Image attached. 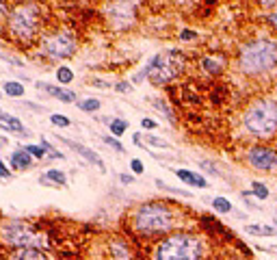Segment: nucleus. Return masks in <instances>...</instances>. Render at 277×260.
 I'll return each instance as SVG.
<instances>
[{"instance_id":"7ed1b4c3","label":"nucleus","mask_w":277,"mask_h":260,"mask_svg":"<svg viewBox=\"0 0 277 260\" xmlns=\"http://www.w3.org/2000/svg\"><path fill=\"white\" fill-rule=\"evenodd\" d=\"M39 5H15L7 17V31L20 41H33L39 31Z\"/></svg>"},{"instance_id":"393cba45","label":"nucleus","mask_w":277,"mask_h":260,"mask_svg":"<svg viewBox=\"0 0 277 260\" xmlns=\"http://www.w3.org/2000/svg\"><path fill=\"white\" fill-rule=\"evenodd\" d=\"M251 187H253V195H256L258 200H266V198H269V189H266L262 182H253Z\"/></svg>"},{"instance_id":"f8f14e48","label":"nucleus","mask_w":277,"mask_h":260,"mask_svg":"<svg viewBox=\"0 0 277 260\" xmlns=\"http://www.w3.org/2000/svg\"><path fill=\"white\" fill-rule=\"evenodd\" d=\"M7 260H48V256L39 247H22V249H13Z\"/></svg>"},{"instance_id":"c9c22d12","label":"nucleus","mask_w":277,"mask_h":260,"mask_svg":"<svg viewBox=\"0 0 277 260\" xmlns=\"http://www.w3.org/2000/svg\"><path fill=\"white\" fill-rule=\"evenodd\" d=\"M269 22L277 29V13H271V15H269Z\"/></svg>"},{"instance_id":"412c9836","label":"nucleus","mask_w":277,"mask_h":260,"mask_svg":"<svg viewBox=\"0 0 277 260\" xmlns=\"http://www.w3.org/2000/svg\"><path fill=\"white\" fill-rule=\"evenodd\" d=\"M212 208H215L217 212H223V215H227V212L232 210V204H229L225 198H215V200H212Z\"/></svg>"},{"instance_id":"4c0bfd02","label":"nucleus","mask_w":277,"mask_h":260,"mask_svg":"<svg viewBox=\"0 0 277 260\" xmlns=\"http://www.w3.org/2000/svg\"><path fill=\"white\" fill-rule=\"evenodd\" d=\"M132 141H134L136 145H141V135H134V137H132Z\"/></svg>"},{"instance_id":"39448f33","label":"nucleus","mask_w":277,"mask_h":260,"mask_svg":"<svg viewBox=\"0 0 277 260\" xmlns=\"http://www.w3.org/2000/svg\"><path fill=\"white\" fill-rule=\"evenodd\" d=\"M201 247L193 234H169L156 247V260H199Z\"/></svg>"},{"instance_id":"2eb2a0df","label":"nucleus","mask_w":277,"mask_h":260,"mask_svg":"<svg viewBox=\"0 0 277 260\" xmlns=\"http://www.w3.org/2000/svg\"><path fill=\"white\" fill-rule=\"evenodd\" d=\"M175 176H178L180 180H184L187 184H193V187H197V189H206V187H208V182L201 178L199 174H193V171H187V169H178V171H175Z\"/></svg>"},{"instance_id":"a211bd4d","label":"nucleus","mask_w":277,"mask_h":260,"mask_svg":"<svg viewBox=\"0 0 277 260\" xmlns=\"http://www.w3.org/2000/svg\"><path fill=\"white\" fill-rule=\"evenodd\" d=\"M245 232L247 234H253V236H273L275 228H271V226H247Z\"/></svg>"},{"instance_id":"0eeeda50","label":"nucleus","mask_w":277,"mask_h":260,"mask_svg":"<svg viewBox=\"0 0 277 260\" xmlns=\"http://www.w3.org/2000/svg\"><path fill=\"white\" fill-rule=\"evenodd\" d=\"M78 48V37L67 29L48 35L41 41V52L48 59H70Z\"/></svg>"},{"instance_id":"6ab92c4d","label":"nucleus","mask_w":277,"mask_h":260,"mask_svg":"<svg viewBox=\"0 0 277 260\" xmlns=\"http://www.w3.org/2000/svg\"><path fill=\"white\" fill-rule=\"evenodd\" d=\"M108 130L115 137H122L126 130H128V122H126V119H119V117L117 119H110V122H108Z\"/></svg>"},{"instance_id":"f3484780","label":"nucleus","mask_w":277,"mask_h":260,"mask_svg":"<svg viewBox=\"0 0 277 260\" xmlns=\"http://www.w3.org/2000/svg\"><path fill=\"white\" fill-rule=\"evenodd\" d=\"M41 180H43V182H48V180H50V182H54V184H65V182H67L65 174L59 171V169H48V171L41 176Z\"/></svg>"},{"instance_id":"ddd939ff","label":"nucleus","mask_w":277,"mask_h":260,"mask_svg":"<svg viewBox=\"0 0 277 260\" xmlns=\"http://www.w3.org/2000/svg\"><path fill=\"white\" fill-rule=\"evenodd\" d=\"M0 124H3L7 130H13V133L29 135V130L24 128V124L20 122V119H17V117H13V115H9V113H5L3 109H0Z\"/></svg>"},{"instance_id":"7c9ffc66","label":"nucleus","mask_w":277,"mask_h":260,"mask_svg":"<svg viewBox=\"0 0 277 260\" xmlns=\"http://www.w3.org/2000/svg\"><path fill=\"white\" fill-rule=\"evenodd\" d=\"M130 167H132L134 174H143V163L138 161V159H132V161H130Z\"/></svg>"},{"instance_id":"1a4fd4ad","label":"nucleus","mask_w":277,"mask_h":260,"mask_svg":"<svg viewBox=\"0 0 277 260\" xmlns=\"http://www.w3.org/2000/svg\"><path fill=\"white\" fill-rule=\"evenodd\" d=\"M247 161L253 169H262V171H269L273 167H277V154L269 147H262V145H256L247 152Z\"/></svg>"},{"instance_id":"4468645a","label":"nucleus","mask_w":277,"mask_h":260,"mask_svg":"<svg viewBox=\"0 0 277 260\" xmlns=\"http://www.w3.org/2000/svg\"><path fill=\"white\" fill-rule=\"evenodd\" d=\"M31 165H33V156L26 152L24 147H22V150H15L11 154V167H13V169H17V171H20V169H29Z\"/></svg>"},{"instance_id":"f03ea898","label":"nucleus","mask_w":277,"mask_h":260,"mask_svg":"<svg viewBox=\"0 0 277 260\" xmlns=\"http://www.w3.org/2000/svg\"><path fill=\"white\" fill-rule=\"evenodd\" d=\"M277 65V44L269 39L247 44L241 52V70L245 74H262L269 72Z\"/></svg>"},{"instance_id":"f704fd0d","label":"nucleus","mask_w":277,"mask_h":260,"mask_svg":"<svg viewBox=\"0 0 277 260\" xmlns=\"http://www.w3.org/2000/svg\"><path fill=\"white\" fill-rule=\"evenodd\" d=\"M119 180H122L124 184H130V182H132V176H124V174H122V176H119Z\"/></svg>"},{"instance_id":"72a5a7b5","label":"nucleus","mask_w":277,"mask_h":260,"mask_svg":"<svg viewBox=\"0 0 277 260\" xmlns=\"http://www.w3.org/2000/svg\"><path fill=\"white\" fill-rule=\"evenodd\" d=\"M143 128H156V122H152V119H143Z\"/></svg>"},{"instance_id":"423d86ee","label":"nucleus","mask_w":277,"mask_h":260,"mask_svg":"<svg viewBox=\"0 0 277 260\" xmlns=\"http://www.w3.org/2000/svg\"><path fill=\"white\" fill-rule=\"evenodd\" d=\"M175 57H178L175 52H169L167 57H154L145 65V70L134 78V82H141L145 74H150L152 82H156V85H165V82L173 80L175 76H178L180 65H182V61H175Z\"/></svg>"},{"instance_id":"b1692460","label":"nucleus","mask_w":277,"mask_h":260,"mask_svg":"<svg viewBox=\"0 0 277 260\" xmlns=\"http://www.w3.org/2000/svg\"><path fill=\"white\" fill-rule=\"evenodd\" d=\"M201 65H204V70L210 72V74H219L221 72V63H217V59H204Z\"/></svg>"},{"instance_id":"aec40b11","label":"nucleus","mask_w":277,"mask_h":260,"mask_svg":"<svg viewBox=\"0 0 277 260\" xmlns=\"http://www.w3.org/2000/svg\"><path fill=\"white\" fill-rule=\"evenodd\" d=\"M57 80L61 82V85H67V82H72L74 80L72 68H67V65H61V68H57Z\"/></svg>"},{"instance_id":"bb28decb","label":"nucleus","mask_w":277,"mask_h":260,"mask_svg":"<svg viewBox=\"0 0 277 260\" xmlns=\"http://www.w3.org/2000/svg\"><path fill=\"white\" fill-rule=\"evenodd\" d=\"M43 150H45V154H50V156H54V159H63V154L59 152V150H54V145L52 143H48L45 139H41V143H39Z\"/></svg>"},{"instance_id":"dca6fc26","label":"nucleus","mask_w":277,"mask_h":260,"mask_svg":"<svg viewBox=\"0 0 277 260\" xmlns=\"http://www.w3.org/2000/svg\"><path fill=\"white\" fill-rule=\"evenodd\" d=\"M3 89H5V94H7L9 98H20V96H24V85H20V82H15V80H7L5 85H3Z\"/></svg>"},{"instance_id":"9b49d317","label":"nucleus","mask_w":277,"mask_h":260,"mask_svg":"<svg viewBox=\"0 0 277 260\" xmlns=\"http://www.w3.org/2000/svg\"><path fill=\"white\" fill-rule=\"evenodd\" d=\"M61 141L65 143V145H70L74 152H78V154H80V156H82V159H85V161H91V163H94V165H98L100 169L104 171V163H102V159H100V156H98L94 150H89V147L80 145V143H76V141H70V139H63V137H61Z\"/></svg>"},{"instance_id":"a878e982","label":"nucleus","mask_w":277,"mask_h":260,"mask_svg":"<svg viewBox=\"0 0 277 260\" xmlns=\"http://www.w3.org/2000/svg\"><path fill=\"white\" fill-rule=\"evenodd\" d=\"M50 122H52L54 126H59V128H67V126H72L70 119H67V117H63V115H59V113L50 115Z\"/></svg>"},{"instance_id":"473e14b6","label":"nucleus","mask_w":277,"mask_h":260,"mask_svg":"<svg viewBox=\"0 0 277 260\" xmlns=\"http://www.w3.org/2000/svg\"><path fill=\"white\" fill-rule=\"evenodd\" d=\"M180 37H182V39H193V37H195V33H193V31H182Z\"/></svg>"},{"instance_id":"c85d7f7f","label":"nucleus","mask_w":277,"mask_h":260,"mask_svg":"<svg viewBox=\"0 0 277 260\" xmlns=\"http://www.w3.org/2000/svg\"><path fill=\"white\" fill-rule=\"evenodd\" d=\"M102 139H104V143H106V145H110V147H113L115 152H124V145L119 143L115 137H102Z\"/></svg>"},{"instance_id":"6e6552de","label":"nucleus","mask_w":277,"mask_h":260,"mask_svg":"<svg viewBox=\"0 0 277 260\" xmlns=\"http://www.w3.org/2000/svg\"><path fill=\"white\" fill-rule=\"evenodd\" d=\"M0 239L9 243L13 249H22V247H39L41 239L39 234L29 228L24 221H9V224L0 226Z\"/></svg>"},{"instance_id":"2f4dec72","label":"nucleus","mask_w":277,"mask_h":260,"mask_svg":"<svg viewBox=\"0 0 277 260\" xmlns=\"http://www.w3.org/2000/svg\"><path fill=\"white\" fill-rule=\"evenodd\" d=\"M9 176H11V171H9V167L0 159V178H9Z\"/></svg>"},{"instance_id":"cd10ccee","label":"nucleus","mask_w":277,"mask_h":260,"mask_svg":"<svg viewBox=\"0 0 277 260\" xmlns=\"http://www.w3.org/2000/svg\"><path fill=\"white\" fill-rule=\"evenodd\" d=\"M145 141L147 143H152V145H156V147H163V150H169V143L167 141H163V139H158V137H154V135H150V137H145Z\"/></svg>"},{"instance_id":"f257e3e1","label":"nucleus","mask_w":277,"mask_h":260,"mask_svg":"<svg viewBox=\"0 0 277 260\" xmlns=\"http://www.w3.org/2000/svg\"><path fill=\"white\" fill-rule=\"evenodd\" d=\"M173 210L163 202H150L143 204L141 208L134 212V228L145 236H156L169 232L173 226Z\"/></svg>"},{"instance_id":"5701e85b","label":"nucleus","mask_w":277,"mask_h":260,"mask_svg":"<svg viewBox=\"0 0 277 260\" xmlns=\"http://www.w3.org/2000/svg\"><path fill=\"white\" fill-rule=\"evenodd\" d=\"M24 150L29 152V154L33 156V159H43V156H45V150H43V147H41V145H35V143L24 145Z\"/></svg>"},{"instance_id":"9d476101","label":"nucleus","mask_w":277,"mask_h":260,"mask_svg":"<svg viewBox=\"0 0 277 260\" xmlns=\"http://www.w3.org/2000/svg\"><path fill=\"white\" fill-rule=\"evenodd\" d=\"M37 89L48 91L52 98H57V100H61V102H65V104H72V102H76V94H74V91H67V89L57 87V85H48V82H37Z\"/></svg>"},{"instance_id":"20e7f679","label":"nucleus","mask_w":277,"mask_h":260,"mask_svg":"<svg viewBox=\"0 0 277 260\" xmlns=\"http://www.w3.org/2000/svg\"><path fill=\"white\" fill-rule=\"evenodd\" d=\"M245 128L253 137H271L277 133V102L258 100L245 113Z\"/></svg>"},{"instance_id":"58836bf2","label":"nucleus","mask_w":277,"mask_h":260,"mask_svg":"<svg viewBox=\"0 0 277 260\" xmlns=\"http://www.w3.org/2000/svg\"><path fill=\"white\" fill-rule=\"evenodd\" d=\"M275 224H277V215H275Z\"/></svg>"},{"instance_id":"4be33fe9","label":"nucleus","mask_w":277,"mask_h":260,"mask_svg":"<svg viewBox=\"0 0 277 260\" xmlns=\"http://www.w3.org/2000/svg\"><path fill=\"white\" fill-rule=\"evenodd\" d=\"M78 106L85 111V113H96V111L100 109V100H96V98H87V100L78 102Z\"/></svg>"},{"instance_id":"c756f323","label":"nucleus","mask_w":277,"mask_h":260,"mask_svg":"<svg viewBox=\"0 0 277 260\" xmlns=\"http://www.w3.org/2000/svg\"><path fill=\"white\" fill-rule=\"evenodd\" d=\"M156 184H158L160 189H167V191H171V193H175V195H184V198H189V193L187 191H182V189H173V187H167L163 180H156Z\"/></svg>"},{"instance_id":"e433bc0d","label":"nucleus","mask_w":277,"mask_h":260,"mask_svg":"<svg viewBox=\"0 0 277 260\" xmlns=\"http://www.w3.org/2000/svg\"><path fill=\"white\" fill-rule=\"evenodd\" d=\"M117 89H119V91H128V89H130V85H126V82H119Z\"/></svg>"}]
</instances>
